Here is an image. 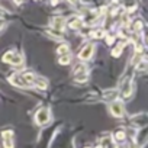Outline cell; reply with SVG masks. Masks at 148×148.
<instances>
[{
	"instance_id": "cell-24",
	"label": "cell",
	"mask_w": 148,
	"mask_h": 148,
	"mask_svg": "<svg viewBox=\"0 0 148 148\" xmlns=\"http://www.w3.org/2000/svg\"><path fill=\"white\" fill-rule=\"evenodd\" d=\"M3 26H5V22H3V21H0V29H2Z\"/></svg>"
},
{
	"instance_id": "cell-1",
	"label": "cell",
	"mask_w": 148,
	"mask_h": 148,
	"mask_svg": "<svg viewBox=\"0 0 148 148\" xmlns=\"http://www.w3.org/2000/svg\"><path fill=\"white\" fill-rule=\"evenodd\" d=\"M49 118H51L49 110L47 108H41L35 115V122H36V125H45V123H48Z\"/></svg>"
},
{
	"instance_id": "cell-16",
	"label": "cell",
	"mask_w": 148,
	"mask_h": 148,
	"mask_svg": "<svg viewBox=\"0 0 148 148\" xmlns=\"http://www.w3.org/2000/svg\"><path fill=\"white\" fill-rule=\"evenodd\" d=\"M115 136H116V139H118V141H125V138H126V132H125V131H122V129H119V131L116 132V135H115Z\"/></svg>"
},
{
	"instance_id": "cell-13",
	"label": "cell",
	"mask_w": 148,
	"mask_h": 148,
	"mask_svg": "<svg viewBox=\"0 0 148 148\" xmlns=\"http://www.w3.org/2000/svg\"><path fill=\"white\" fill-rule=\"evenodd\" d=\"M142 28H144V23H142L141 19H136V21L134 22V25H132V29H134L135 32H141Z\"/></svg>"
},
{
	"instance_id": "cell-17",
	"label": "cell",
	"mask_w": 148,
	"mask_h": 148,
	"mask_svg": "<svg viewBox=\"0 0 148 148\" xmlns=\"http://www.w3.org/2000/svg\"><path fill=\"white\" fill-rule=\"evenodd\" d=\"M3 147H5V148H13L12 138H3Z\"/></svg>"
},
{
	"instance_id": "cell-18",
	"label": "cell",
	"mask_w": 148,
	"mask_h": 148,
	"mask_svg": "<svg viewBox=\"0 0 148 148\" xmlns=\"http://www.w3.org/2000/svg\"><path fill=\"white\" fill-rule=\"evenodd\" d=\"M68 52V47L67 45H61V47H58V49H57V54H60V55H64V54H67Z\"/></svg>"
},
{
	"instance_id": "cell-6",
	"label": "cell",
	"mask_w": 148,
	"mask_h": 148,
	"mask_svg": "<svg viewBox=\"0 0 148 148\" xmlns=\"http://www.w3.org/2000/svg\"><path fill=\"white\" fill-rule=\"evenodd\" d=\"M93 51H95V45H93V44H87V45L80 51V54H79L80 60H90L92 55H93Z\"/></svg>"
},
{
	"instance_id": "cell-2",
	"label": "cell",
	"mask_w": 148,
	"mask_h": 148,
	"mask_svg": "<svg viewBox=\"0 0 148 148\" xmlns=\"http://www.w3.org/2000/svg\"><path fill=\"white\" fill-rule=\"evenodd\" d=\"M110 112H112L113 116L122 118L125 115V108H123V105L121 102H112L110 103Z\"/></svg>"
},
{
	"instance_id": "cell-23",
	"label": "cell",
	"mask_w": 148,
	"mask_h": 148,
	"mask_svg": "<svg viewBox=\"0 0 148 148\" xmlns=\"http://www.w3.org/2000/svg\"><path fill=\"white\" fill-rule=\"evenodd\" d=\"M68 3H71V5H77L79 3V0H67Z\"/></svg>"
},
{
	"instance_id": "cell-25",
	"label": "cell",
	"mask_w": 148,
	"mask_h": 148,
	"mask_svg": "<svg viewBox=\"0 0 148 148\" xmlns=\"http://www.w3.org/2000/svg\"><path fill=\"white\" fill-rule=\"evenodd\" d=\"M128 148H138V147H136V145H135V144H131V145H129V147H128Z\"/></svg>"
},
{
	"instance_id": "cell-27",
	"label": "cell",
	"mask_w": 148,
	"mask_h": 148,
	"mask_svg": "<svg viewBox=\"0 0 148 148\" xmlns=\"http://www.w3.org/2000/svg\"><path fill=\"white\" fill-rule=\"evenodd\" d=\"M15 2H16V3H21V0H15Z\"/></svg>"
},
{
	"instance_id": "cell-10",
	"label": "cell",
	"mask_w": 148,
	"mask_h": 148,
	"mask_svg": "<svg viewBox=\"0 0 148 148\" xmlns=\"http://www.w3.org/2000/svg\"><path fill=\"white\" fill-rule=\"evenodd\" d=\"M35 86H36V89H39V90H45L47 87H48V84H47V82L44 80V79H41V77H35Z\"/></svg>"
},
{
	"instance_id": "cell-4",
	"label": "cell",
	"mask_w": 148,
	"mask_h": 148,
	"mask_svg": "<svg viewBox=\"0 0 148 148\" xmlns=\"http://www.w3.org/2000/svg\"><path fill=\"white\" fill-rule=\"evenodd\" d=\"M51 25L54 28V32H58V34H62V29H64V25H65V19L61 18V16H57L51 21Z\"/></svg>"
},
{
	"instance_id": "cell-20",
	"label": "cell",
	"mask_w": 148,
	"mask_h": 148,
	"mask_svg": "<svg viewBox=\"0 0 148 148\" xmlns=\"http://www.w3.org/2000/svg\"><path fill=\"white\" fill-rule=\"evenodd\" d=\"M93 36H95V38H103V36H105V32H103V31H97V32L93 34Z\"/></svg>"
},
{
	"instance_id": "cell-14",
	"label": "cell",
	"mask_w": 148,
	"mask_h": 148,
	"mask_svg": "<svg viewBox=\"0 0 148 148\" xmlns=\"http://www.w3.org/2000/svg\"><path fill=\"white\" fill-rule=\"evenodd\" d=\"M70 60H71V57H70L68 54H64V55H61V57H60L58 62H60L61 65H67V64L70 62Z\"/></svg>"
},
{
	"instance_id": "cell-28",
	"label": "cell",
	"mask_w": 148,
	"mask_h": 148,
	"mask_svg": "<svg viewBox=\"0 0 148 148\" xmlns=\"http://www.w3.org/2000/svg\"><path fill=\"white\" fill-rule=\"evenodd\" d=\"M97 148H102V147H100V145H99V147H97Z\"/></svg>"
},
{
	"instance_id": "cell-9",
	"label": "cell",
	"mask_w": 148,
	"mask_h": 148,
	"mask_svg": "<svg viewBox=\"0 0 148 148\" xmlns=\"http://www.w3.org/2000/svg\"><path fill=\"white\" fill-rule=\"evenodd\" d=\"M10 64H12V65H16V67H22V64H23V57H22L21 54H15L13 58H12V61H10Z\"/></svg>"
},
{
	"instance_id": "cell-5",
	"label": "cell",
	"mask_w": 148,
	"mask_h": 148,
	"mask_svg": "<svg viewBox=\"0 0 148 148\" xmlns=\"http://www.w3.org/2000/svg\"><path fill=\"white\" fill-rule=\"evenodd\" d=\"M131 95H132V80H131V77H126L122 84V96L125 99H129Z\"/></svg>"
},
{
	"instance_id": "cell-15",
	"label": "cell",
	"mask_w": 148,
	"mask_h": 148,
	"mask_svg": "<svg viewBox=\"0 0 148 148\" xmlns=\"http://www.w3.org/2000/svg\"><path fill=\"white\" fill-rule=\"evenodd\" d=\"M13 55H15V52H12V51L6 52V54L3 55V62H9V64H10V61H12Z\"/></svg>"
},
{
	"instance_id": "cell-12",
	"label": "cell",
	"mask_w": 148,
	"mask_h": 148,
	"mask_svg": "<svg viewBox=\"0 0 148 148\" xmlns=\"http://www.w3.org/2000/svg\"><path fill=\"white\" fill-rule=\"evenodd\" d=\"M116 96H118V93L115 92V90H108V92H105L103 93V97H105V100H115L116 99Z\"/></svg>"
},
{
	"instance_id": "cell-29",
	"label": "cell",
	"mask_w": 148,
	"mask_h": 148,
	"mask_svg": "<svg viewBox=\"0 0 148 148\" xmlns=\"http://www.w3.org/2000/svg\"><path fill=\"white\" fill-rule=\"evenodd\" d=\"M84 148H90V147H84Z\"/></svg>"
},
{
	"instance_id": "cell-19",
	"label": "cell",
	"mask_w": 148,
	"mask_h": 148,
	"mask_svg": "<svg viewBox=\"0 0 148 148\" xmlns=\"http://www.w3.org/2000/svg\"><path fill=\"white\" fill-rule=\"evenodd\" d=\"M145 68H147V62L145 61H141V62L136 64V71H145Z\"/></svg>"
},
{
	"instance_id": "cell-11",
	"label": "cell",
	"mask_w": 148,
	"mask_h": 148,
	"mask_svg": "<svg viewBox=\"0 0 148 148\" xmlns=\"http://www.w3.org/2000/svg\"><path fill=\"white\" fill-rule=\"evenodd\" d=\"M125 45H126V42H121L118 47H115V48H113V51H112V55L118 58V57L122 54V49H123V47H125Z\"/></svg>"
},
{
	"instance_id": "cell-26",
	"label": "cell",
	"mask_w": 148,
	"mask_h": 148,
	"mask_svg": "<svg viewBox=\"0 0 148 148\" xmlns=\"http://www.w3.org/2000/svg\"><path fill=\"white\" fill-rule=\"evenodd\" d=\"M58 3V0H52V5H57Z\"/></svg>"
},
{
	"instance_id": "cell-3",
	"label": "cell",
	"mask_w": 148,
	"mask_h": 148,
	"mask_svg": "<svg viewBox=\"0 0 148 148\" xmlns=\"http://www.w3.org/2000/svg\"><path fill=\"white\" fill-rule=\"evenodd\" d=\"M100 147L102 148H118V145L113 142V138L109 134H103L100 138Z\"/></svg>"
},
{
	"instance_id": "cell-7",
	"label": "cell",
	"mask_w": 148,
	"mask_h": 148,
	"mask_svg": "<svg viewBox=\"0 0 148 148\" xmlns=\"http://www.w3.org/2000/svg\"><path fill=\"white\" fill-rule=\"evenodd\" d=\"M9 82H10L12 84L18 86V87H28L26 82L22 79V76H21V74H13V76L9 79Z\"/></svg>"
},
{
	"instance_id": "cell-21",
	"label": "cell",
	"mask_w": 148,
	"mask_h": 148,
	"mask_svg": "<svg viewBox=\"0 0 148 148\" xmlns=\"http://www.w3.org/2000/svg\"><path fill=\"white\" fill-rule=\"evenodd\" d=\"M2 135H3V138H12L13 136V132L12 131H5Z\"/></svg>"
},
{
	"instance_id": "cell-22",
	"label": "cell",
	"mask_w": 148,
	"mask_h": 148,
	"mask_svg": "<svg viewBox=\"0 0 148 148\" xmlns=\"http://www.w3.org/2000/svg\"><path fill=\"white\" fill-rule=\"evenodd\" d=\"M106 44H108V45H112V44H113V36H108V38H106Z\"/></svg>"
},
{
	"instance_id": "cell-8",
	"label": "cell",
	"mask_w": 148,
	"mask_h": 148,
	"mask_svg": "<svg viewBox=\"0 0 148 148\" xmlns=\"http://www.w3.org/2000/svg\"><path fill=\"white\" fill-rule=\"evenodd\" d=\"M71 29H79L82 25H83V22L79 19V18H71L70 21H68V23H67Z\"/></svg>"
}]
</instances>
